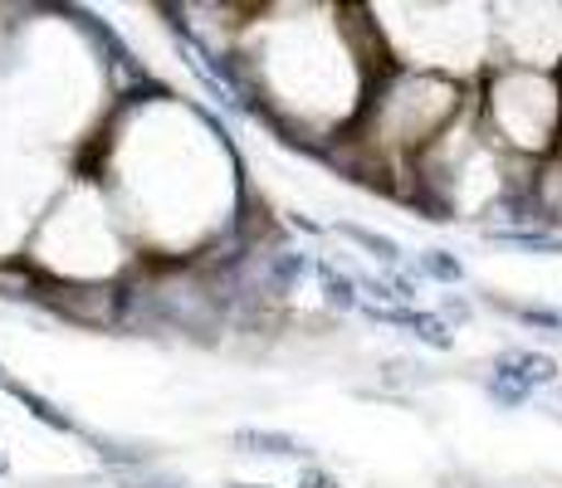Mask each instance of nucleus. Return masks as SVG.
<instances>
[{
  "label": "nucleus",
  "mask_w": 562,
  "mask_h": 488,
  "mask_svg": "<svg viewBox=\"0 0 562 488\" xmlns=\"http://www.w3.org/2000/svg\"><path fill=\"white\" fill-rule=\"evenodd\" d=\"M490 396L499 400V406H524V400L533 396V390H524L518 382H509V376H494V382H490Z\"/></svg>",
  "instance_id": "obj_10"
},
{
  "label": "nucleus",
  "mask_w": 562,
  "mask_h": 488,
  "mask_svg": "<svg viewBox=\"0 0 562 488\" xmlns=\"http://www.w3.org/2000/svg\"><path fill=\"white\" fill-rule=\"evenodd\" d=\"M5 390H10V396H15V400H20V406L30 410V416L40 420V425H49V430H64V435H79V420H74V416H64V410L54 406V400H45V396H40V390H30V386H20V382H5Z\"/></svg>",
  "instance_id": "obj_4"
},
{
  "label": "nucleus",
  "mask_w": 562,
  "mask_h": 488,
  "mask_svg": "<svg viewBox=\"0 0 562 488\" xmlns=\"http://www.w3.org/2000/svg\"><path fill=\"white\" fill-rule=\"evenodd\" d=\"M93 444H99V459H108V464H127V469H133V464H147L143 450H127V444H113V440H93Z\"/></svg>",
  "instance_id": "obj_9"
},
{
  "label": "nucleus",
  "mask_w": 562,
  "mask_h": 488,
  "mask_svg": "<svg viewBox=\"0 0 562 488\" xmlns=\"http://www.w3.org/2000/svg\"><path fill=\"white\" fill-rule=\"evenodd\" d=\"M0 474H5V454H0Z\"/></svg>",
  "instance_id": "obj_16"
},
{
  "label": "nucleus",
  "mask_w": 562,
  "mask_h": 488,
  "mask_svg": "<svg viewBox=\"0 0 562 488\" xmlns=\"http://www.w3.org/2000/svg\"><path fill=\"white\" fill-rule=\"evenodd\" d=\"M362 313L372 322H396V328H406L416 342L436 347V352H450L456 338H450V328L436 318V313H420V308H372V303H362Z\"/></svg>",
  "instance_id": "obj_1"
},
{
  "label": "nucleus",
  "mask_w": 562,
  "mask_h": 488,
  "mask_svg": "<svg viewBox=\"0 0 562 488\" xmlns=\"http://www.w3.org/2000/svg\"><path fill=\"white\" fill-rule=\"evenodd\" d=\"M235 488H269V484H235Z\"/></svg>",
  "instance_id": "obj_14"
},
{
  "label": "nucleus",
  "mask_w": 562,
  "mask_h": 488,
  "mask_svg": "<svg viewBox=\"0 0 562 488\" xmlns=\"http://www.w3.org/2000/svg\"><path fill=\"white\" fill-rule=\"evenodd\" d=\"M231 444L240 454H265V459H313V444L308 440H299V435H289V430H255V425H245V430H235Z\"/></svg>",
  "instance_id": "obj_2"
},
{
  "label": "nucleus",
  "mask_w": 562,
  "mask_h": 488,
  "mask_svg": "<svg viewBox=\"0 0 562 488\" xmlns=\"http://www.w3.org/2000/svg\"><path fill=\"white\" fill-rule=\"evenodd\" d=\"M318 279H323V293H328L333 308H362V298H358V279H348L338 264L318 259Z\"/></svg>",
  "instance_id": "obj_6"
},
{
  "label": "nucleus",
  "mask_w": 562,
  "mask_h": 488,
  "mask_svg": "<svg viewBox=\"0 0 562 488\" xmlns=\"http://www.w3.org/2000/svg\"><path fill=\"white\" fill-rule=\"evenodd\" d=\"M446 313H456V318H470V303H464V298H446Z\"/></svg>",
  "instance_id": "obj_13"
},
{
  "label": "nucleus",
  "mask_w": 562,
  "mask_h": 488,
  "mask_svg": "<svg viewBox=\"0 0 562 488\" xmlns=\"http://www.w3.org/2000/svg\"><path fill=\"white\" fill-rule=\"evenodd\" d=\"M494 376H509V382H518L524 390H533V386L558 382V362H553L548 352H528V347H514V352H504L499 362H494Z\"/></svg>",
  "instance_id": "obj_3"
},
{
  "label": "nucleus",
  "mask_w": 562,
  "mask_h": 488,
  "mask_svg": "<svg viewBox=\"0 0 562 488\" xmlns=\"http://www.w3.org/2000/svg\"><path fill=\"white\" fill-rule=\"evenodd\" d=\"M420 269H426L430 279H440V284H460V279H464V264H460V259H450L446 249H430V254L420 259Z\"/></svg>",
  "instance_id": "obj_8"
},
{
  "label": "nucleus",
  "mask_w": 562,
  "mask_h": 488,
  "mask_svg": "<svg viewBox=\"0 0 562 488\" xmlns=\"http://www.w3.org/2000/svg\"><path fill=\"white\" fill-rule=\"evenodd\" d=\"M490 240L509 249H533V254H562V235L548 230H490Z\"/></svg>",
  "instance_id": "obj_7"
},
{
  "label": "nucleus",
  "mask_w": 562,
  "mask_h": 488,
  "mask_svg": "<svg viewBox=\"0 0 562 488\" xmlns=\"http://www.w3.org/2000/svg\"><path fill=\"white\" fill-rule=\"evenodd\" d=\"M518 322H528V328L562 332V313H548V308H518Z\"/></svg>",
  "instance_id": "obj_11"
},
{
  "label": "nucleus",
  "mask_w": 562,
  "mask_h": 488,
  "mask_svg": "<svg viewBox=\"0 0 562 488\" xmlns=\"http://www.w3.org/2000/svg\"><path fill=\"white\" fill-rule=\"evenodd\" d=\"M338 235H348L352 245H362L372 259H382V264H402V245L392 240V235H376V230H362V225H352V220H342L338 225Z\"/></svg>",
  "instance_id": "obj_5"
},
{
  "label": "nucleus",
  "mask_w": 562,
  "mask_h": 488,
  "mask_svg": "<svg viewBox=\"0 0 562 488\" xmlns=\"http://www.w3.org/2000/svg\"><path fill=\"white\" fill-rule=\"evenodd\" d=\"M5 382H10V376H5V372H0V390H5Z\"/></svg>",
  "instance_id": "obj_15"
},
{
  "label": "nucleus",
  "mask_w": 562,
  "mask_h": 488,
  "mask_svg": "<svg viewBox=\"0 0 562 488\" xmlns=\"http://www.w3.org/2000/svg\"><path fill=\"white\" fill-rule=\"evenodd\" d=\"M299 488H342L338 479H333V474L328 469H313V464H308V469L304 474H299Z\"/></svg>",
  "instance_id": "obj_12"
}]
</instances>
